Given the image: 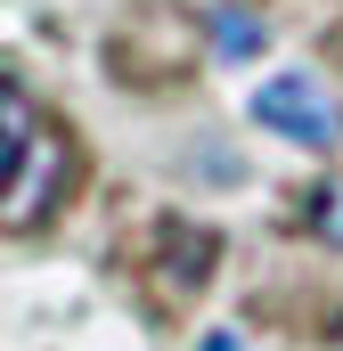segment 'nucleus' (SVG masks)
Returning <instances> with one entry per match:
<instances>
[{"instance_id": "nucleus-1", "label": "nucleus", "mask_w": 343, "mask_h": 351, "mask_svg": "<svg viewBox=\"0 0 343 351\" xmlns=\"http://www.w3.org/2000/svg\"><path fill=\"white\" fill-rule=\"evenodd\" d=\"M0 139H8V204H0V229H8V237H33V229H49V221L66 213V196H74V172H82L74 131L49 123L25 82H8L0 90Z\"/></svg>"}, {"instance_id": "nucleus-2", "label": "nucleus", "mask_w": 343, "mask_h": 351, "mask_svg": "<svg viewBox=\"0 0 343 351\" xmlns=\"http://www.w3.org/2000/svg\"><path fill=\"white\" fill-rule=\"evenodd\" d=\"M254 123L261 131H278L286 147H335V106H327V90L311 82V74H278V82L254 90Z\"/></svg>"}, {"instance_id": "nucleus-3", "label": "nucleus", "mask_w": 343, "mask_h": 351, "mask_svg": "<svg viewBox=\"0 0 343 351\" xmlns=\"http://www.w3.org/2000/svg\"><path fill=\"white\" fill-rule=\"evenodd\" d=\"M213 229H164V262H156V294H196L213 269Z\"/></svg>"}, {"instance_id": "nucleus-4", "label": "nucleus", "mask_w": 343, "mask_h": 351, "mask_svg": "<svg viewBox=\"0 0 343 351\" xmlns=\"http://www.w3.org/2000/svg\"><path fill=\"white\" fill-rule=\"evenodd\" d=\"M303 229H311L319 245H343V172H327L311 196H303Z\"/></svg>"}, {"instance_id": "nucleus-5", "label": "nucleus", "mask_w": 343, "mask_h": 351, "mask_svg": "<svg viewBox=\"0 0 343 351\" xmlns=\"http://www.w3.org/2000/svg\"><path fill=\"white\" fill-rule=\"evenodd\" d=\"M213 49H221V58H261L270 33H261V16H246V8H221V16H213Z\"/></svg>"}, {"instance_id": "nucleus-6", "label": "nucleus", "mask_w": 343, "mask_h": 351, "mask_svg": "<svg viewBox=\"0 0 343 351\" xmlns=\"http://www.w3.org/2000/svg\"><path fill=\"white\" fill-rule=\"evenodd\" d=\"M204 351H237V335H204Z\"/></svg>"}]
</instances>
